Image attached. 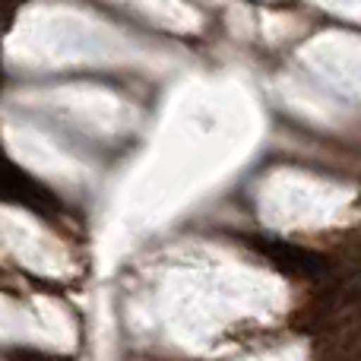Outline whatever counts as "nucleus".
Masks as SVG:
<instances>
[{
	"label": "nucleus",
	"instance_id": "f257e3e1",
	"mask_svg": "<svg viewBox=\"0 0 361 361\" xmlns=\"http://www.w3.org/2000/svg\"><path fill=\"white\" fill-rule=\"evenodd\" d=\"M267 254L273 257L279 267H286L288 273H298V276H311L320 263L317 257L305 254V250H292V247H286V244H267Z\"/></svg>",
	"mask_w": 361,
	"mask_h": 361
}]
</instances>
